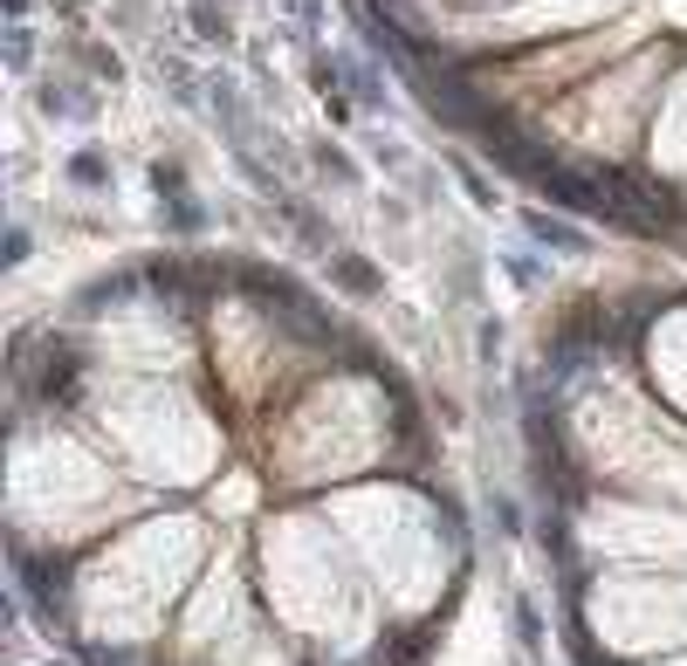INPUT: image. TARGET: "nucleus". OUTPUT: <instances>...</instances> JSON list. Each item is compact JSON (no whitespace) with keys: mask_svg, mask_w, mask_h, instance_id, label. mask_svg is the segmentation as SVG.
<instances>
[{"mask_svg":"<svg viewBox=\"0 0 687 666\" xmlns=\"http://www.w3.org/2000/svg\"><path fill=\"white\" fill-rule=\"evenodd\" d=\"M14 577H21V592H28L35 619H42L48 632H62V592H69V571H62V563H48V556H35V550H14Z\"/></svg>","mask_w":687,"mask_h":666,"instance_id":"1","label":"nucleus"},{"mask_svg":"<svg viewBox=\"0 0 687 666\" xmlns=\"http://www.w3.org/2000/svg\"><path fill=\"white\" fill-rule=\"evenodd\" d=\"M76 392H83V351H76L69 337H48V365H42V399H48V405H69Z\"/></svg>","mask_w":687,"mask_h":666,"instance_id":"2","label":"nucleus"},{"mask_svg":"<svg viewBox=\"0 0 687 666\" xmlns=\"http://www.w3.org/2000/svg\"><path fill=\"white\" fill-rule=\"evenodd\" d=\"M330 282H337L344 296H378V268L365 254H330Z\"/></svg>","mask_w":687,"mask_h":666,"instance_id":"3","label":"nucleus"},{"mask_svg":"<svg viewBox=\"0 0 687 666\" xmlns=\"http://www.w3.org/2000/svg\"><path fill=\"white\" fill-rule=\"evenodd\" d=\"M516 639H523V653H543V611L529 598H516Z\"/></svg>","mask_w":687,"mask_h":666,"instance_id":"4","label":"nucleus"},{"mask_svg":"<svg viewBox=\"0 0 687 666\" xmlns=\"http://www.w3.org/2000/svg\"><path fill=\"white\" fill-rule=\"evenodd\" d=\"M529 234H537L543 248H557V254H584V234H571V227H557V220H529Z\"/></svg>","mask_w":687,"mask_h":666,"instance_id":"5","label":"nucleus"},{"mask_svg":"<svg viewBox=\"0 0 687 666\" xmlns=\"http://www.w3.org/2000/svg\"><path fill=\"white\" fill-rule=\"evenodd\" d=\"M434 529H447L454 550H468V523H461V508H454L447 495H434Z\"/></svg>","mask_w":687,"mask_h":666,"instance_id":"6","label":"nucleus"},{"mask_svg":"<svg viewBox=\"0 0 687 666\" xmlns=\"http://www.w3.org/2000/svg\"><path fill=\"white\" fill-rule=\"evenodd\" d=\"M117 296H131V282H96V289H83V310H104Z\"/></svg>","mask_w":687,"mask_h":666,"instance_id":"7","label":"nucleus"},{"mask_svg":"<svg viewBox=\"0 0 687 666\" xmlns=\"http://www.w3.org/2000/svg\"><path fill=\"white\" fill-rule=\"evenodd\" d=\"M76 179H83V186H96V179H104V159H90V151H83V159H76Z\"/></svg>","mask_w":687,"mask_h":666,"instance_id":"8","label":"nucleus"}]
</instances>
